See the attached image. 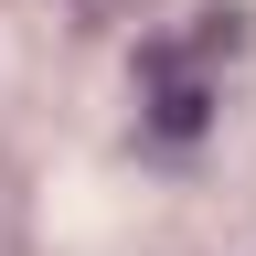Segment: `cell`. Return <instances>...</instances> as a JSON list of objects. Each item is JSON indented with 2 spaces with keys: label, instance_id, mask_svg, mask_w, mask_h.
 I'll return each mask as SVG.
<instances>
[{
  "label": "cell",
  "instance_id": "1",
  "mask_svg": "<svg viewBox=\"0 0 256 256\" xmlns=\"http://www.w3.org/2000/svg\"><path fill=\"white\" fill-rule=\"evenodd\" d=\"M214 43H235V22H214ZM214 43H203V22L139 43V139L160 160L203 150V128H214Z\"/></svg>",
  "mask_w": 256,
  "mask_h": 256
}]
</instances>
